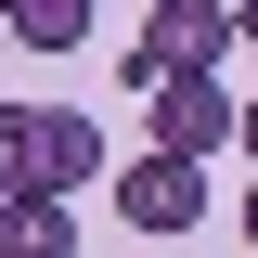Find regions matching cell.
<instances>
[{"instance_id": "obj_3", "label": "cell", "mask_w": 258, "mask_h": 258, "mask_svg": "<svg viewBox=\"0 0 258 258\" xmlns=\"http://www.w3.org/2000/svg\"><path fill=\"white\" fill-rule=\"evenodd\" d=\"M116 220H129V232H194V220H207V168L129 155V168H116Z\"/></svg>"}, {"instance_id": "obj_8", "label": "cell", "mask_w": 258, "mask_h": 258, "mask_svg": "<svg viewBox=\"0 0 258 258\" xmlns=\"http://www.w3.org/2000/svg\"><path fill=\"white\" fill-rule=\"evenodd\" d=\"M232 52H258V0H245V13H232Z\"/></svg>"}, {"instance_id": "obj_7", "label": "cell", "mask_w": 258, "mask_h": 258, "mask_svg": "<svg viewBox=\"0 0 258 258\" xmlns=\"http://www.w3.org/2000/svg\"><path fill=\"white\" fill-rule=\"evenodd\" d=\"M39 194V103H0V207Z\"/></svg>"}, {"instance_id": "obj_9", "label": "cell", "mask_w": 258, "mask_h": 258, "mask_svg": "<svg viewBox=\"0 0 258 258\" xmlns=\"http://www.w3.org/2000/svg\"><path fill=\"white\" fill-rule=\"evenodd\" d=\"M232 155H258V103H245V129H232Z\"/></svg>"}, {"instance_id": "obj_4", "label": "cell", "mask_w": 258, "mask_h": 258, "mask_svg": "<svg viewBox=\"0 0 258 258\" xmlns=\"http://www.w3.org/2000/svg\"><path fill=\"white\" fill-rule=\"evenodd\" d=\"M91 181H103V116L39 103V194H26V207H78Z\"/></svg>"}, {"instance_id": "obj_5", "label": "cell", "mask_w": 258, "mask_h": 258, "mask_svg": "<svg viewBox=\"0 0 258 258\" xmlns=\"http://www.w3.org/2000/svg\"><path fill=\"white\" fill-rule=\"evenodd\" d=\"M0 39H26V52H78V39H91V0H13Z\"/></svg>"}, {"instance_id": "obj_1", "label": "cell", "mask_w": 258, "mask_h": 258, "mask_svg": "<svg viewBox=\"0 0 258 258\" xmlns=\"http://www.w3.org/2000/svg\"><path fill=\"white\" fill-rule=\"evenodd\" d=\"M220 52H232V0H155L142 39L116 52V78L129 91H168V78H220Z\"/></svg>"}, {"instance_id": "obj_2", "label": "cell", "mask_w": 258, "mask_h": 258, "mask_svg": "<svg viewBox=\"0 0 258 258\" xmlns=\"http://www.w3.org/2000/svg\"><path fill=\"white\" fill-rule=\"evenodd\" d=\"M232 129H245V103H232L220 78H168V91H155V155L207 168V155H232Z\"/></svg>"}, {"instance_id": "obj_10", "label": "cell", "mask_w": 258, "mask_h": 258, "mask_svg": "<svg viewBox=\"0 0 258 258\" xmlns=\"http://www.w3.org/2000/svg\"><path fill=\"white\" fill-rule=\"evenodd\" d=\"M245 245H258V181H245Z\"/></svg>"}, {"instance_id": "obj_6", "label": "cell", "mask_w": 258, "mask_h": 258, "mask_svg": "<svg viewBox=\"0 0 258 258\" xmlns=\"http://www.w3.org/2000/svg\"><path fill=\"white\" fill-rule=\"evenodd\" d=\"M0 258H78V207H0Z\"/></svg>"}]
</instances>
